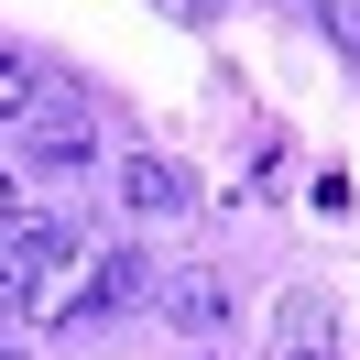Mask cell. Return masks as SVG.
<instances>
[{
    "instance_id": "cell-1",
    "label": "cell",
    "mask_w": 360,
    "mask_h": 360,
    "mask_svg": "<svg viewBox=\"0 0 360 360\" xmlns=\"http://www.w3.org/2000/svg\"><path fill=\"white\" fill-rule=\"evenodd\" d=\"M142 295V251H120V240H98V251H55L44 273H33L22 295H11V306L33 316V328H77V316H120Z\"/></svg>"
},
{
    "instance_id": "cell-2",
    "label": "cell",
    "mask_w": 360,
    "mask_h": 360,
    "mask_svg": "<svg viewBox=\"0 0 360 360\" xmlns=\"http://www.w3.org/2000/svg\"><path fill=\"white\" fill-rule=\"evenodd\" d=\"M33 153H44V164H88V153H98V110H88V88L44 77V110H33Z\"/></svg>"
},
{
    "instance_id": "cell-3",
    "label": "cell",
    "mask_w": 360,
    "mask_h": 360,
    "mask_svg": "<svg viewBox=\"0 0 360 360\" xmlns=\"http://www.w3.org/2000/svg\"><path fill=\"white\" fill-rule=\"evenodd\" d=\"M186 197H197V186H186L164 153H131V164H120V207H131V219H186Z\"/></svg>"
},
{
    "instance_id": "cell-4",
    "label": "cell",
    "mask_w": 360,
    "mask_h": 360,
    "mask_svg": "<svg viewBox=\"0 0 360 360\" xmlns=\"http://www.w3.org/2000/svg\"><path fill=\"white\" fill-rule=\"evenodd\" d=\"M262 360H338V316H328V295H284V328H273Z\"/></svg>"
},
{
    "instance_id": "cell-5",
    "label": "cell",
    "mask_w": 360,
    "mask_h": 360,
    "mask_svg": "<svg viewBox=\"0 0 360 360\" xmlns=\"http://www.w3.org/2000/svg\"><path fill=\"white\" fill-rule=\"evenodd\" d=\"M33 110H44V66L0 44V131H33Z\"/></svg>"
},
{
    "instance_id": "cell-6",
    "label": "cell",
    "mask_w": 360,
    "mask_h": 360,
    "mask_svg": "<svg viewBox=\"0 0 360 360\" xmlns=\"http://www.w3.org/2000/svg\"><path fill=\"white\" fill-rule=\"evenodd\" d=\"M164 316H175V328H219L229 284H219V273H186V284H164Z\"/></svg>"
},
{
    "instance_id": "cell-7",
    "label": "cell",
    "mask_w": 360,
    "mask_h": 360,
    "mask_svg": "<svg viewBox=\"0 0 360 360\" xmlns=\"http://www.w3.org/2000/svg\"><path fill=\"white\" fill-rule=\"evenodd\" d=\"M316 22H328V44L360 66V0H316Z\"/></svg>"
},
{
    "instance_id": "cell-8",
    "label": "cell",
    "mask_w": 360,
    "mask_h": 360,
    "mask_svg": "<svg viewBox=\"0 0 360 360\" xmlns=\"http://www.w3.org/2000/svg\"><path fill=\"white\" fill-rule=\"evenodd\" d=\"M11 219H22V186H11V164H0V229H11Z\"/></svg>"
}]
</instances>
